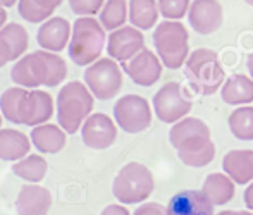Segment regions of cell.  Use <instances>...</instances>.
<instances>
[{
  "mask_svg": "<svg viewBox=\"0 0 253 215\" xmlns=\"http://www.w3.org/2000/svg\"><path fill=\"white\" fill-rule=\"evenodd\" d=\"M169 139L179 160L188 167L200 169L209 166L215 157V145L210 138V129L198 117H183L174 123Z\"/></svg>",
  "mask_w": 253,
  "mask_h": 215,
  "instance_id": "6da1fadb",
  "label": "cell"
},
{
  "mask_svg": "<svg viewBox=\"0 0 253 215\" xmlns=\"http://www.w3.org/2000/svg\"><path fill=\"white\" fill-rule=\"evenodd\" d=\"M66 76V60L57 55V52H50L45 48L21 57L10 71V78L14 83L28 89L40 88V86L53 88L62 83Z\"/></svg>",
  "mask_w": 253,
  "mask_h": 215,
  "instance_id": "7a4b0ae2",
  "label": "cell"
},
{
  "mask_svg": "<svg viewBox=\"0 0 253 215\" xmlns=\"http://www.w3.org/2000/svg\"><path fill=\"white\" fill-rule=\"evenodd\" d=\"M91 110H93V93L86 85L71 81L60 88L57 95V121L67 134L80 131Z\"/></svg>",
  "mask_w": 253,
  "mask_h": 215,
  "instance_id": "3957f363",
  "label": "cell"
},
{
  "mask_svg": "<svg viewBox=\"0 0 253 215\" xmlns=\"http://www.w3.org/2000/svg\"><path fill=\"white\" fill-rule=\"evenodd\" d=\"M105 42V28L100 21L91 16H80L73 24L67 52L76 66H90L100 59Z\"/></svg>",
  "mask_w": 253,
  "mask_h": 215,
  "instance_id": "277c9868",
  "label": "cell"
},
{
  "mask_svg": "<svg viewBox=\"0 0 253 215\" xmlns=\"http://www.w3.org/2000/svg\"><path fill=\"white\" fill-rule=\"evenodd\" d=\"M153 45L167 69H179L190 57V35L183 23L166 19L155 28Z\"/></svg>",
  "mask_w": 253,
  "mask_h": 215,
  "instance_id": "5b68a950",
  "label": "cell"
},
{
  "mask_svg": "<svg viewBox=\"0 0 253 215\" xmlns=\"http://www.w3.org/2000/svg\"><path fill=\"white\" fill-rule=\"evenodd\" d=\"M186 78L198 95H213L224 85V67L219 55L210 48H197L190 53L186 64Z\"/></svg>",
  "mask_w": 253,
  "mask_h": 215,
  "instance_id": "8992f818",
  "label": "cell"
},
{
  "mask_svg": "<svg viewBox=\"0 0 253 215\" xmlns=\"http://www.w3.org/2000/svg\"><path fill=\"white\" fill-rule=\"evenodd\" d=\"M155 189L153 174L140 162H129L117 172L112 182V193L124 205H134L148 200Z\"/></svg>",
  "mask_w": 253,
  "mask_h": 215,
  "instance_id": "52a82bcc",
  "label": "cell"
},
{
  "mask_svg": "<svg viewBox=\"0 0 253 215\" xmlns=\"http://www.w3.org/2000/svg\"><path fill=\"white\" fill-rule=\"evenodd\" d=\"M84 83L98 100H110L123 88V71L112 57L98 59L84 71Z\"/></svg>",
  "mask_w": 253,
  "mask_h": 215,
  "instance_id": "ba28073f",
  "label": "cell"
},
{
  "mask_svg": "<svg viewBox=\"0 0 253 215\" xmlns=\"http://www.w3.org/2000/svg\"><path fill=\"white\" fill-rule=\"evenodd\" d=\"M193 103L177 81L166 83L153 95V110L162 123L174 124L188 116Z\"/></svg>",
  "mask_w": 253,
  "mask_h": 215,
  "instance_id": "9c48e42d",
  "label": "cell"
},
{
  "mask_svg": "<svg viewBox=\"0 0 253 215\" xmlns=\"http://www.w3.org/2000/svg\"><path fill=\"white\" fill-rule=\"evenodd\" d=\"M114 119L117 126L129 134H136L152 124L150 103L140 95H124L114 105Z\"/></svg>",
  "mask_w": 253,
  "mask_h": 215,
  "instance_id": "30bf717a",
  "label": "cell"
},
{
  "mask_svg": "<svg viewBox=\"0 0 253 215\" xmlns=\"http://www.w3.org/2000/svg\"><path fill=\"white\" fill-rule=\"evenodd\" d=\"M129 80L138 86H152L162 76V60L148 48L138 52L133 59L121 64Z\"/></svg>",
  "mask_w": 253,
  "mask_h": 215,
  "instance_id": "8fae6325",
  "label": "cell"
},
{
  "mask_svg": "<svg viewBox=\"0 0 253 215\" xmlns=\"http://www.w3.org/2000/svg\"><path fill=\"white\" fill-rule=\"evenodd\" d=\"M145 48V37L141 30L134 26H123L110 31L107 38V53L117 62H126L133 59L138 52Z\"/></svg>",
  "mask_w": 253,
  "mask_h": 215,
  "instance_id": "7c38bea8",
  "label": "cell"
},
{
  "mask_svg": "<svg viewBox=\"0 0 253 215\" xmlns=\"http://www.w3.org/2000/svg\"><path fill=\"white\" fill-rule=\"evenodd\" d=\"M190 26L198 35H212L224 23V9L219 0H193L188 10Z\"/></svg>",
  "mask_w": 253,
  "mask_h": 215,
  "instance_id": "4fadbf2b",
  "label": "cell"
},
{
  "mask_svg": "<svg viewBox=\"0 0 253 215\" xmlns=\"http://www.w3.org/2000/svg\"><path fill=\"white\" fill-rule=\"evenodd\" d=\"M81 138L88 148L107 150L117 138V128L109 116L102 112L90 114L81 126Z\"/></svg>",
  "mask_w": 253,
  "mask_h": 215,
  "instance_id": "5bb4252c",
  "label": "cell"
},
{
  "mask_svg": "<svg viewBox=\"0 0 253 215\" xmlns=\"http://www.w3.org/2000/svg\"><path fill=\"white\" fill-rule=\"evenodd\" d=\"M53 114V100L43 89H28L26 96L21 102L19 116L24 126H40L45 124Z\"/></svg>",
  "mask_w": 253,
  "mask_h": 215,
  "instance_id": "9a60e30c",
  "label": "cell"
},
{
  "mask_svg": "<svg viewBox=\"0 0 253 215\" xmlns=\"http://www.w3.org/2000/svg\"><path fill=\"white\" fill-rule=\"evenodd\" d=\"M213 203L205 193L197 189H184L169 200L166 207L167 215H213Z\"/></svg>",
  "mask_w": 253,
  "mask_h": 215,
  "instance_id": "2e32d148",
  "label": "cell"
},
{
  "mask_svg": "<svg viewBox=\"0 0 253 215\" xmlns=\"http://www.w3.org/2000/svg\"><path fill=\"white\" fill-rule=\"evenodd\" d=\"M71 33H73V26L66 17H50V19L43 21L37 33V42L42 48L50 50V52H62L71 40Z\"/></svg>",
  "mask_w": 253,
  "mask_h": 215,
  "instance_id": "e0dca14e",
  "label": "cell"
},
{
  "mask_svg": "<svg viewBox=\"0 0 253 215\" xmlns=\"http://www.w3.org/2000/svg\"><path fill=\"white\" fill-rule=\"evenodd\" d=\"M50 207V191L37 184L23 186L16 200V212L19 215H47Z\"/></svg>",
  "mask_w": 253,
  "mask_h": 215,
  "instance_id": "ac0fdd59",
  "label": "cell"
},
{
  "mask_svg": "<svg viewBox=\"0 0 253 215\" xmlns=\"http://www.w3.org/2000/svg\"><path fill=\"white\" fill-rule=\"evenodd\" d=\"M30 43V37L19 23H9L0 30V57L5 62L19 60Z\"/></svg>",
  "mask_w": 253,
  "mask_h": 215,
  "instance_id": "d6986e66",
  "label": "cell"
},
{
  "mask_svg": "<svg viewBox=\"0 0 253 215\" xmlns=\"http://www.w3.org/2000/svg\"><path fill=\"white\" fill-rule=\"evenodd\" d=\"M222 169L236 184L253 181V150H231L224 155Z\"/></svg>",
  "mask_w": 253,
  "mask_h": 215,
  "instance_id": "ffe728a7",
  "label": "cell"
},
{
  "mask_svg": "<svg viewBox=\"0 0 253 215\" xmlns=\"http://www.w3.org/2000/svg\"><path fill=\"white\" fill-rule=\"evenodd\" d=\"M220 98L227 105H247L253 102V78L245 74H234L224 81L220 88Z\"/></svg>",
  "mask_w": 253,
  "mask_h": 215,
  "instance_id": "44dd1931",
  "label": "cell"
},
{
  "mask_svg": "<svg viewBox=\"0 0 253 215\" xmlns=\"http://www.w3.org/2000/svg\"><path fill=\"white\" fill-rule=\"evenodd\" d=\"M31 141L42 153H57L66 146V131L55 124H40L31 131Z\"/></svg>",
  "mask_w": 253,
  "mask_h": 215,
  "instance_id": "7402d4cb",
  "label": "cell"
},
{
  "mask_svg": "<svg viewBox=\"0 0 253 215\" xmlns=\"http://www.w3.org/2000/svg\"><path fill=\"white\" fill-rule=\"evenodd\" d=\"M30 139L17 129H0V160L24 159L30 153Z\"/></svg>",
  "mask_w": 253,
  "mask_h": 215,
  "instance_id": "603a6c76",
  "label": "cell"
},
{
  "mask_svg": "<svg viewBox=\"0 0 253 215\" xmlns=\"http://www.w3.org/2000/svg\"><path fill=\"white\" fill-rule=\"evenodd\" d=\"M202 191L213 205H226L234 196V181L227 174H210L205 177Z\"/></svg>",
  "mask_w": 253,
  "mask_h": 215,
  "instance_id": "cb8c5ba5",
  "label": "cell"
},
{
  "mask_svg": "<svg viewBox=\"0 0 253 215\" xmlns=\"http://www.w3.org/2000/svg\"><path fill=\"white\" fill-rule=\"evenodd\" d=\"M64 0H19L17 12L24 21L31 24L50 19Z\"/></svg>",
  "mask_w": 253,
  "mask_h": 215,
  "instance_id": "d4e9b609",
  "label": "cell"
},
{
  "mask_svg": "<svg viewBox=\"0 0 253 215\" xmlns=\"http://www.w3.org/2000/svg\"><path fill=\"white\" fill-rule=\"evenodd\" d=\"M160 16L157 0H129V21L134 28L152 30Z\"/></svg>",
  "mask_w": 253,
  "mask_h": 215,
  "instance_id": "484cf974",
  "label": "cell"
},
{
  "mask_svg": "<svg viewBox=\"0 0 253 215\" xmlns=\"http://www.w3.org/2000/svg\"><path fill=\"white\" fill-rule=\"evenodd\" d=\"M98 21L107 31L123 28L129 17V2L127 0H105Z\"/></svg>",
  "mask_w": 253,
  "mask_h": 215,
  "instance_id": "4316f807",
  "label": "cell"
},
{
  "mask_svg": "<svg viewBox=\"0 0 253 215\" xmlns=\"http://www.w3.org/2000/svg\"><path fill=\"white\" fill-rule=\"evenodd\" d=\"M229 129L234 138L241 141H252L253 139V107L241 105L233 110L229 116Z\"/></svg>",
  "mask_w": 253,
  "mask_h": 215,
  "instance_id": "83f0119b",
  "label": "cell"
},
{
  "mask_svg": "<svg viewBox=\"0 0 253 215\" xmlns=\"http://www.w3.org/2000/svg\"><path fill=\"white\" fill-rule=\"evenodd\" d=\"M47 160L42 159L40 155H30L12 166L14 174L28 182H40L45 177V174H47Z\"/></svg>",
  "mask_w": 253,
  "mask_h": 215,
  "instance_id": "f1b7e54d",
  "label": "cell"
},
{
  "mask_svg": "<svg viewBox=\"0 0 253 215\" xmlns=\"http://www.w3.org/2000/svg\"><path fill=\"white\" fill-rule=\"evenodd\" d=\"M26 93L28 88H24V86H14V88H9L2 93V96H0V112L7 121L14 124H21L19 109Z\"/></svg>",
  "mask_w": 253,
  "mask_h": 215,
  "instance_id": "f546056e",
  "label": "cell"
},
{
  "mask_svg": "<svg viewBox=\"0 0 253 215\" xmlns=\"http://www.w3.org/2000/svg\"><path fill=\"white\" fill-rule=\"evenodd\" d=\"M157 2H159L160 16L172 21H179L188 16L191 5V0H157Z\"/></svg>",
  "mask_w": 253,
  "mask_h": 215,
  "instance_id": "4dcf8cb0",
  "label": "cell"
},
{
  "mask_svg": "<svg viewBox=\"0 0 253 215\" xmlns=\"http://www.w3.org/2000/svg\"><path fill=\"white\" fill-rule=\"evenodd\" d=\"M76 16H95L102 10L105 0H67Z\"/></svg>",
  "mask_w": 253,
  "mask_h": 215,
  "instance_id": "1f68e13d",
  "label": "cell"
},
{
  "mask_svg": "<svg viewBox=\"0 0 253 215\" xmlns=\"http://www.w3.org/2000/svg\"><path fill=\"white\" fill-rule=\"evenodd\" d=\"M133 215H167L166 209L159 203H143L134 210Z\"/></svg>",
  "mask_w": 253,
  "mask_h": 215,
  "instance_id": "d6a6232c",
  "label": "cell"
},
{
  "mask_svg": "<svg viewBox=\"0 0 253 215\" xmlns=\"http://www.w3.org/2000/svg\"><path fill=\"white\" fill-rule=\"evenodd\" d=\"M100 215H129V212H127V209H124L121 205H109L103 209Z\"/></svg>",
  "mask_w": 253,
  "mask_h": 215,
  "instance_id": "836d02e7",
  "label": "cell"
},
{
  "mask_svg": "<svg viewBox=\"0 0 253 215\" xmlns=\"http://www.w3.org/2000/svg\"><path fill=\"white\" fill-rule=\"evenodd\" d=\"M245 205L248 207V210L253 212V181H252V184L245 189Z\"/></svg>",
  "mask_w": 253,
  "mask_h": 215,
  "instance_id": "e575fe53",
  "label": "cell"
},
{
  "mask_svg": "<svg viewBox=\"0 0 253 215\" xmlns=\"http://www.w3.org/2000/svg\"><path fill=\"white\" fill-rule=\"evenodd\" d=\"M217 215H253V212H247V210H240V212H236V210H224V212L217 214Z\"/></svg>",
  "mask_w": 253,
  "mask_h": 215,
  "instance_id": "d590c367",
  "label": "cell"
},
{
  "mask_svg": "<svg viewBox=\"0 0 253 215\" xmlns=\"http://www.w3.org/2000/svg\"><path fill=\"white\" fill-rule=\"evenodd\" d=\"M5 21H7V12H5V7L0 5V30L5 26Z\"/></svg>",
  "mask_w": 253,
  "mask_h": 215,
  "instance_id": "8d00e7d4",
  "label": "cell"
},
{
  "mask_svg": "<svg viewBox=\"0 0 253 215\" xmlns=\"http://www.w3.org/2000/svg\"><path fill=\"white\" fill-rule=\"evenodd\" d=\"M17 2H19V0H0V5L5 7V9H9V7L16 5Z\"/></svg>",
  "mask_w": 253,
  "mask_h": 215,
  "instance_id": "74e56055",
  "label": "cell"
},
{
  "mask_svg": "<svg viewBox=\"0 0 253 215\" xmlns=\"http://www.w3.org/2000/svg\"><path fill=\"white\" fill-rule=\"evenodd\" d=\"M247 67H248V73H250V76L253 78V52L248 55V60H247Z\"/></svg>",
  "mask_w": 253,
  "mask_h": 215,
  "instance_id": "f35d334b",
  "label": "cell"
},
{
  "mask_svg": "<svg viewBox=\"0 0 253 215\" xmlns=\"http://www.w3.org/2000/svg\"><path fill=\"white\" fill-rule=\"evenodd\" d=\"M5 64H7V62H5V60H3V59H2V57H0V67H3V66H5Z\"/></svg>",
  "mask_w": 253,
  "mask_h": 215,
  "instance_id": "ab89813d",
  "label": "cell"
},
{
  "mask_svg": "<svg viewBox=\"0 0 253 215\" xmlns=\"http://www.w3.org/2000/svg\"><path fill=\"white\" fill-rule=\"evenodd\" d=\"M245 2H247L248 5H253V0H245Z\"/></svg>",
  "mask_w": 253,
  "mask_h": 215,
  "instance_id": "60d3db41",
  "label": "cell"
},
{
  "mask_svg": "<svg viewBox=\"0 0 253 215\" xmlns=\"http://www.w3.org/2000/svg\"><path fill=\"white\" fill-rule=\"evenodd\" d=\"M0 126H2V112H0Z\"/></svg>",
  "mask_w": 253,
  "mask_h": 215,
  "instance_id": "b9f144b4",
  "label": "cell"
}]
</instances>
